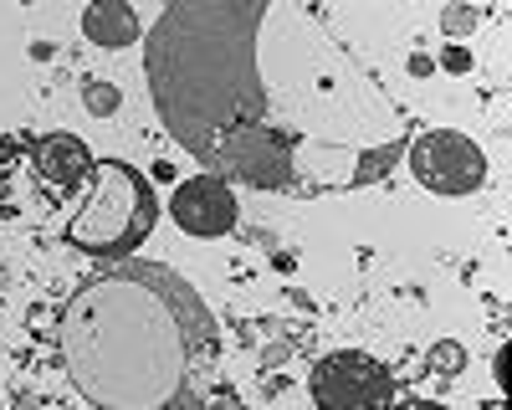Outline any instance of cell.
I'll return each mask as SVG.
<instances>
[{"label":"cell","instance_id":"cell-4","mask_svg":"<svg viewBox=\"0 0 512 410\" xmlns=\"http://www.w3.org/2000/svg\"><path fill=\"white\" fill-rule=\"evenodd\" d=\"M405 159L410 175L436 195H472L487 185V154L456 129H425L415 144H405Z\"/></svg>","mask_w":512,"mask_h":410},{"label":"cell","instance_id":"cell-10","mask_svg":"<svg viewBox=\"0 0 512 410\" xmlns=\"http://www.w3.org/2000/svg\"><path fill=\"white\" fill-rule=\"evenodd\" d=\"M82 108H88L93 118H113L123 108V93L113 88L108 77H88V82H82Z\"/></svg>","mask_w":512,"mask_h":410},{"label":"cell","instance_id":"cell-3","mask_svg":"<svg viewBox=\"0 0 512 410\" xmlns=\"http://www.w3.org/2000/svg\"><path fill=\"white\" fill-rule=\"evenodd\" d=\"M159 221V200L149 175H139L128 159L93 164V195L77 205V216L62 231V246H77L88 257H128L149 241Z\"/></svg>","mask_w":512,"mask_h":410},{"label":"cell","instance_id":"cell-1","mask_svg":"<svg viewBox=\"0 0 512 410\" xmlns=\"http://www.w3.org/2000/svg\"><path fill=\"white\" fill-rule=\"evenodd\" d=\"M272 0H164L144 36L149 103L205 175L251 190H292L308 134L272 118L262 21Z\"/></svg>","mask_w":512,"mask_h":410},{"label":"cell","instance_id":"cell-16","mask_svg":"<svg viewBox=\"0 0 512 410\" xmlns=\"http://www.w3.org/2000/svg\"><path fill=\"white\" fill-rule=\"evenodd\" d=\"M21 6H31V0H21Z\"/></svg>","mask_w":512,"mask_h":410},{"label":"cell","instance_id":"cell-6","mask_svg":"<svg viewBox=\"0 0 512 410\" xmlns=\"http://www.w3.org/2000/svg\"><path fill=\"white\" fill-rule=\"evenodd\" d=\"M169 216H175V226L180 231H190V236H200V241H210V236H226V231H236V195H231V180H221V175H195V180H180V190H175V200H169Z\"/></svg>","mask_w":512,"mask_h":410},{"label":"cell","instance_id":"cell-9","mask_svg":"<svg viewBox=\"0 0 512 410\" xmlns=\"http://www.w3.org/2000/svg\"><path fill=\"white\" fill-rule=\"evenodd\" d=\"M405 144H410V139H395V144L364 149V154H359V170H354L344 185H349V190H359V185H374V180H384V175H390V164H395V159H405Z\"/></svg>","mask_w":512,"mask_h":410},{"label":"cell","instance_id":"cell-11","mask_svg":"<svg viewBox=\"0 0 512 410\" xmlns=\"http://www.w3.org/2000/svg\"><path fill=\"white\" fill-rule=\"evenodd\" d=\"M425 359H431V375H436V380H456L461 369H466V349H461L456 339L431 344V354H425Z\"/></svg>","mask_w":512,"mask_h":410},{"label":"cell","instance_id":"cell-13","mask_svg":"<svg viewBox=\"0 0 512 410\" xmlns=\"http://www.w3.org/2000/svg\"><path fill=\"white\" fill-rule=\"evenodd\" d=\"M441 67H446V72H472V52H466L461 41H446V52H441Z\"/></svg>","mask_w":512,"mask_h":410},{"label":"cell","instance_id":"cell-5","mask_svg":"<svg viewBox=\"0 0 512 410\" xmlns=\"http://www.w3.org/2000/svg\"><path fill=\"white\" fill-rule=\"evenodd\" d=\"M313 400L323 410H364V405H390L400 390H395V375L384 369L374 354H359V349H338V354H323L313 364V380H308Z\"/></svg>","mask_w":512,"mask_h":410},{"label":"cell","instance_id":"cell-15","mask_svg":"<svg viewBox=\"0 0 512 410\" xmlns=\"http://www.w3.org/2000/svg\"><path fill=\"white\" fill-rule=\"evenodd\" d=\"M492 375H497V385H507V349H497V369H492Z\"/></svg>","mask_w":512,"mask_h":410},{"label":"cell","instance_id":"cell-7","mask_svg":"<svg viewBox=\"0 0 512 410\" xmlns=\"http://www.w3.org/2000/svg\"><path fill=\"white\" fill-rule=\"evenodd\" d=\"M93 149L82 144L77 134H41L36 144H31V170L47 180V185H57V190H77L82 180L93 175Z\"/></svg>","mask_w":512,"mask_h":410},{"label":"cell","instance_id":"cell-8","mask_svg":"<svg viewBox=\"0 0 512 410\" xmlns=\"http://www.w3.org/2000/svg\"><path fill=\"white\" fill-rule=\"evenodd\" d=\"M82 36L103 52H118V47H134L144 36V26H139V11L128 6V0H93V6L82 11Z\"/></svg>","mask_w":512,"mask_h":410},{"label":"cell","instance_id":"cell-12","mask_svg":"<svg viewBox=\"0 0 512 410\" xmlns=\"http://www.w3.org/2000/svg\"><path fill=\"white\" fill-rule=\"evenodd\" d=\"M477 21H482V16H477L472 6H456V0H451V6L441 11V31H446L451 41H461V36H472V31H477Z\"/></svg>","mask_w":512,"mask_h":410},{"label":"cell","instance_id":"cell-14","mask_svg":"<svg viewBox=\"0 0 512 410\" xmlns=\"http://www.w3.org/2000/svg\"><path fill=\"white\" fill-rule=\"evenodd\" d=\"M410 72L415 77H431V57H410Z\"/></svg>","mask_w":512,"mask_h":410},{"label":"cell","instance_id":"cell-2","mask_svg":"<svg viewBox=\"0 0 512 410\" xmlns=\"http://www.w3.org/2000/svg\"><path fill=\"white\" fill-rule=\"evenodd\" d=\"M57 354L72 390L98 410H169L190 405L216 369L221 328L175 267L128 252L72 287Z\"/></svg>","mask_w":512,"mask_h":410}]
</instances>
